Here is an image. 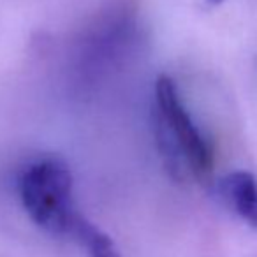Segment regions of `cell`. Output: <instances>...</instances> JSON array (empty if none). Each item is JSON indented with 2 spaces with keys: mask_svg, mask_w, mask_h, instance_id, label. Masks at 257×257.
I'll use <instances>...</instances> for the list:
<instances>
[{
  "mask_svg": "<svg viewBox=\"0 0 257 257\" xmlns=\"http://www.w3.org/2000/svg\"><path fill=\"white\" fill-rule=\"evenodd\" d=\"M208 4H211V6H218V4H222L224 0H206Z\"/></svg>",
  "mask_w": 257,
  "mask_h": 257,
  "instance_id": "obj_5",
  "label": "cell"
},
{
  "mask_svg": "<svg viewBox=\"0 0 257 257\" xmlns=\"http://www.w3.org/2000/svg\"><path fill=\"white\" fill-rule=\"evenodd\" d=\"M20 197L39 227L53 234H67L76 210L72 175L64 162L46 159L29 166L20 178Z\"/></svg>",
  "mask_w": 257,
  "mask_h": 257,
  "instance_id": "obj_2",
  "label": "cell"
},
{
  "mask_svg": "<svg viewBox=\"0 0 257 257\" xmlns=\"http://www.w3.org/2000/svg\"><path fill=\"white\" fill-rule=\"evenodd\" d=\"M67 234H71L90 257H121L113 239L78 211L72 217Z\"/></svg>",
  "mask_w": 257,
  "mask_h": 257,
  "instance_id": "obj_3",
  "label": "cell"
},
{
  "mask_svg": "<svg viewBox=\"0 0 257 257\" xmlns=\"http://www.w3.org/2000/svg\"><path fill=\"white\" fill-rule=\"evenodd\" d=\"M243 220H246L252 227L257 229V192H255V196H253V201H252V204H250L248 211L245 213V217H243Z\"/></svg>",
  "mask_w": 257,
  "mask_h": 257,
  "instance_id": "obj_4",
  "label": "cell"
},
{
  "mask_svg": "<svg viewBox=\"0 0 257 257\" xmlns=\"http://www.w3.org/2000/svg\"><path fill=\"white\" fill-rule=\"evenodd\" d=\"M154 120L157 147L173 178L183 180L189 173L204 182L213 168L211 150L183 107L169 76H159L155 83Z\"/></svg>",
  "mask_w": 257,
  "mask_h": 257,
  "instance_id": "obj_1",
  "label": "cell"
}]
</instances>
